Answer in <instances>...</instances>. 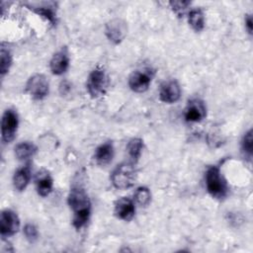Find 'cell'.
<instances>
[{
	"mask_svg": "<svg viewBox=\"0 0 253 253\" xmlns=\"http://www.w3.org/2000/svg\"><path fill=\"white\" fill-rule=\"evenodd\" d=\"M114 212L118 218L125 221H128L132 219V217L134 216V213H135L134 204L129 198L123 197L115 203Z\"/></svg>",
	"mask_w": 253,
	"mask_h": 253,
	"instance_id": "7c38bea8",
	"label": "cell"
},
{
	"mask_svg": "<svg viewBox=\"0 0 253 253\" xmlns=\"http://www.w3.org/2000/svg\"><path fill=\"white\" fill-rule=\"evenodd\" d=\"M11 64H12V56L10 52L7 49L2 47L0 51V73L2 77L9 71Z\"/></svg>",
	"mask_w": 253,
	"mask_h": 253,
	"instance_id": "7402d4cb",
	"label": "cell"
},
{
	"mask_svg": "<svg viewBox=\"0 0 253 253\" xmlns=\"http://www.w3.org/2000/svg\"><path fill=\"white\" fill-rule=\"evenodd\" d=\"M31 10H33L35 13L40 15L41 17L44 18L46 21H48L51 25H55L56 23V14L53 9V7H46V6H40V7H34L29 6Z\"/></svg>",
	"mask_w": 253,
	"mask_h": 253,
	"instance_id": "ffe728a7",
	"label": "cell"
},
{
	"mask_svg": "<svg viewBox=\"0 0 253 253\" xmlns=\"http://www.w3.org/2000/svg\"><path fill=\"white\" fill-rule=\"evenodd\" d=\"M114 157V146L112 142L108 141L98 146L94 153V160L98 165L105 166L109 164Z\"/></svg>",
	"mask_w": 253,
	"mask_h": 253,
	"instance_id": "5bb4252c",
	"label": "cell"
},
{
	"mask_svg": "<svg viewBox=\"0 0 253 253\" xmlns=\"http://www.w3.org/2000/svg\"><path fill=\"white\" fill-rule=\"evenodd\" d=\"M24 234L26 236V239L31 243H34L39 238L38 228L33 223H27L24 226Z\"/></svg>",
	"mask_w": 253,
	"mask_h": 253,
	"instance_id": "cb8c5ba5",
	"label": "cell"
},
{
	"mask_svg": "<svg viewBox=\"0 0 253 253\" xmlns=\"http://www.w3.org/2000/svg\"><path fill=\"white\" fill-rule=\"evenodd\" d=\"M207 108L205 103L198 98L191 99L184 112V118L188 123H199L205 119Z\"/></svg>",
	"mask_w": 253,
	"mask_h": 253,
	"instance_id": "9c48e42d",
	"label": "cell"
},
{
	"mask_svg": "<svg viewBox=\"0 0 253 253\" xmlns=\"http://www.w3.org/2000/svg\"><path fill=\"white\" fill-rule=\"evenodd\" d=\"M206 186L209 194L217 200L224 199L228 194L226 180L216 166H211L206 172Z\"/></svg>",
	"mask_w": 253,
	"mask_h": 253,
	"instance_id": "7a4b0ae2",
	"label": "cell"
},
{
	"mask_svg": "<svg viewBox=\"0 0 253 253\" xmlns=\"http://www.w3.org/2000/svg\"><path fill=\"white\" fill-rule=\"evenodd\" d=\"M142 149H143V141L141 138L133 137L128 141L126 145V150L132 163H136L138 161V159L141 156Z\"/></svg>",
	"mask_w": 253,
	"mask_h": 253,
	"instance_id": "d6986e66",
	"label": "cell"
},
{
	"mask_svg": "<svg viewBox=\"0 0 253 253\" xmlns=\"http://www.w3.org/2000/svg\"><path fill=\"white\" fill-rule=\"evenodd\" d=\"M20 228V219L12 210H4L0 216V234L2 238L10 237L18 232Z\"/></svg>",
	"mask_w": 253,
	"mask_h": 253,
	"instance_id": "52a82bcc",
	"label": "cell"
},
{
	"mask_svg": "<svg viewBox=\"0 0 253 253\" xmlns=\"http://www.w3.org/2000/svg\"><path fill=\"white\" fill-rule=\"evenodd\" d=\"M152 70L149 68L133 71L128 78L129 88L136 93L145 92L152 80Z\"/></svg>",
	"mask_w": 253,
	"mask_h": 253,
	"instance_id": "ba28073f",
	"label": "cell"
},
{
	"mask_svg": "<svg viewBox=\"0 0 253 253\" xmlns=\"http://www.w3.org/2000/svg\"><path fill=\"white\" fill-rule=\"evenodd\" d=\"M245 28L247 32L251 35L252 34V16L251 15H246L245 17Z\"/></svg>",
	"mask_w": 253,
	"mask_h": 253,
	"instance_id": "484cf974",
	"label": "cell"
},
{
	"mask_svg": "<svg viewBox=\"0 0 253 253\" xmlns=\"http://www.w3.org/2000/svg\"><path fill=\"white\" fill-rule=\"evenodd\" d=\"M18 125L19 119L17 113L11 109L6 110L1 120V136L4 142L10 143L15 138Z\"/></svg>",
	"mask_w": 253,
	"mask_h": 253,
	"instance_id": "5b68a950",
	"label": "cell"
},
{
	"mask_svg": "<svg viewBox=\"0 0 253 253\" xmlns=\"http://www.w3.org/2000/svg\"><path fill=\"white\" fill-rule=\"evenodd\" d=\"M109 87V79L105 70L101 67H96L88 76L86 88L92 98L103 96Z\"/></svg>",
	"mask_w": 253,
	"mask_h": 253,
	"instance_id": "277c9868",
	"label": "cell"
},
{
	"mask_svg": "<svg viewBox=\"0 0 253 253\" xmlns=\"http://www.w3.org/2000/svg\"><path fill=\"white\" fill-rule=\"evenodd\" d=\"M242 150L244 154L248 157L251 158L252 153H253V137H252V129H249L243 136L242 143H241Z\"/></svg>",
	"mask_w": 253,
	"mask_h": 253,
	"instance_id": "603a6c76",
	"label": "cell"
},
{
	"mask_svg": "<svg viewBox=\"0 0 253 253\" xmlns=\"http://www.w3.org/2000/svg\"><path fill=\"white\" fill-rule=\"evenodd\" d=\"M181 96V88L176 80H167L163 82L159 89V99L167 104L177 102Z\"/></svg>",
	"mask_w": 253,
	"mask_h": 253,
	"instance_id": "8fae6325",
	"label": "cell"
},
{
	"mask_svg": "<svg viewBox=\"0 0 253 253\" xmlns=\"http://www.w3.org/2000/svg\"><path fill=\"white\" fill-rule=\"evenodd\" d=\"M69 66V55L66 48H61L53 54L50 59L49 67L53 74L61 75L68 69Z\"/></svg>",
	"mask_w": 253,
	"mask_h": 253,
	"instance_id": "4fadbf2b",
	"label": "cell"
},
{
	"mask_svg": "<svg viewBox=\"0 0 253 253\" xmlns=\"http://www.w3.org/2000/svg\"><path fill=\"white\" fill-rule=\"evenodd\" d=\"M106 36L113 43H120L126 35V24L121 19H113L106 25Z\"/></svg>",
	"mask_w": 253,
	"mask_h": 253,
	"instance_id": "30bf717a",
	"label": "cell"
},
{
	"mask_svg": "<svg viewBox=\"0 0 253 253\" xmlns=\"http://www.w3.org/2000/svg\"><path fill=\"white\" fill-rule=\"evenodd\" d=\"M191 3L189 1H172L170 2L171 7L177 14H183L185 9L190 5Z\"/></svg>",
	"mask_w": 253,
	"mask_h": 253,
	"instance_id": "d4e9b609",
	"label": "cell"
},
{
	"mask_svg": "<svg viewBox=\"0 0 253 253\" xmlns=\"http://www.w3.org/2000/svg\"><path fill=\"white\" fill-rule=\"evenodd\" d=\"M49 84L46 77L42 74H35L29 78L26 84V92L34 99L42 100L47 96Z\"/></svg>",
	"mask_w": 253,
	"mask_h": 253,
	"instance_id": "8992f818",
	"label": "cell"
},
{
	"mask_svg": "<svg viewBox=\"0 0 253 253\" xmlns=\"http://www.w3.org/2000/svg\"><path fill=\"white\" fill-rule=\"evenodd\" d=\"M136 180V170L131 162H125L118 165L111 175V181L115 188L126 190L132 187Z\"/></svg>",
	"mask_w": 253,
	"mask_h": 253,
	"instance_id": "3957f363",
	"label": "cell"
},
{
	"mask_svg": "<svg viewBox=\"0 0 253 253\" xmlns=\"http://www.w3.org/2000/svg\"><path fill=\"white\" fill-rule=\"evenodd\" d=\"M30 179H31V169H30V167L25 166V167L19 168L13 176L14 188L19 192L24 191L27 188V186L29 185Z\"/></svg>",
	"mask_w": 253,
	"mask_h": 253,
	"instance_id": "2e32d148",
	"label": "cell"
},
{
	"mask_svg": "<svg viewBox=\"0 0 253 253\" xmlns=\"http://www.w3.org/2000/svg\"><path fill=\"white\" fill-rule=\"evenodd\" d=\"M68 205L73 211V225L76 229L84 227L91 213V202L85 189L81 186L71 188L68 195Z\"/></svg>",
	"mask_w": 253,
	"mask_h": 253,
	"instance_id": "6da1fadb",
	"label": "cell"
},
{
	"mask_svg": "<svg viewBox=\"0 0 253 253\" xmlns=\"http://www.w3.org/2000/svg\"><path fill=\"white\" fill-rule=\"evenodd\" d=\"M188 22L195 32H201L205 28V15L199 8L192 9L188 14Z\"/></svg>",
	"mask_w": 253,
	"mask_h": 253,
	"instance_id": "ac0fdd59",
	"label": "cell"
},
{
	"mask_svg": "<svg viewBox=\"0 0 253 253\" xmlns=\"http://www.w3.org/2000/svg\"><path fill=\"white\" fill-rule=\"evenodd\" d=\"M37 152V147L34 143L30 141H23L16 145L15 155L17 159L21 161H27L31 159Z\"/></svg>",
	"mask_w": 253,
	"mask_h": 253,
	"instance_id": "e0dca14e",
	"label": "cell"
},
{
	"mask_svg": "<svg viewBox=\"0 0 253 253\" xmlns=\"http://www.w3.org/2000/svg\"><path fill=\"white\" fill-rule=\"evenodd\" d=\"M135 203L140 207H147L151 201V193L146 187H138L133 195Z\"/></svg>",
	"mask_w": 253,
	"mask_h": 253,
	"instance_id": "44dd1931",
	"label": "cell"
},
{
	"mask_svg": "<svg viewBox=\"0 0 253 253\" xmlns=\"http://www.w3.org/2000/svg\"><path fill=\"white\" fill-rule=\"evenodd\" d=\"M52 178L46 170H42L38 173L36 179L37 192L41 197H46L52 191Z\"/></svg>",
	"mask_w": 253,
	"mask_h": 253,
	"instance_id": "9a60e30c",
	"label": "cell"
}]
</instances>
